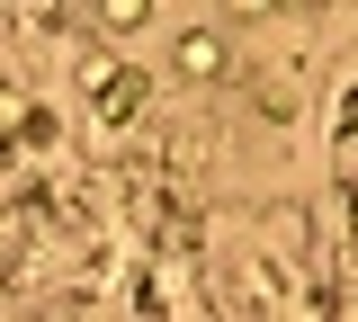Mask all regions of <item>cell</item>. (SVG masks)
Returning a JSON list of instances; mask_svg holds the SVG:
<instances>
[{
  "instance_id": "obj_1",
  "label": "cell",
  "mask_w": 358,
  "mask_h": 322,
  "mask_svg": "<svg viewBox=\"0 0 358 322\" xmlns=\"http://www.w3.org/2000/svg\"><path fill=\"white\" fill-rule=\"evenodd\" d=\"M331 180H341L350 242H358V72H350V90H341V117H331Z\"/></svg>"
}]
</instances>
